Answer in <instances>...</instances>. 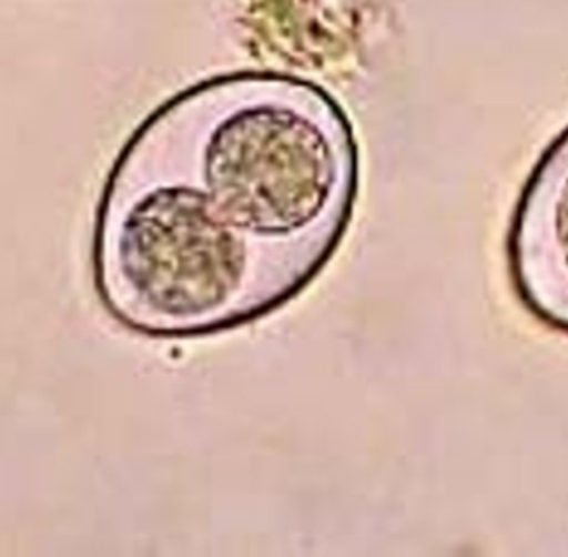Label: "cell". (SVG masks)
<instances>
[{"label":"cell","instance_id":"cell-1","mask_svg":"<svg viewBox=\"0 0 568 557\" xmlns=\"http://www.w3.org/2000/svg\"><path fill=\"white\" fill-rule=\"evenodd\" d=\"M354 186L353 135L323 90L272 73L200 83L150 115L110 172L100 298L146 335L248 322L320 272Z\"/></svg>","mask_w":568,"mask_h":557}]
</instances>
